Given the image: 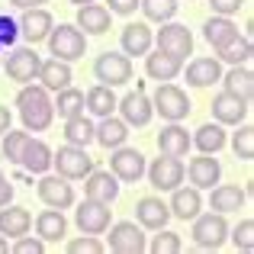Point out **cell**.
Masks as SVG:
<instances>
[{
  "label": "cell",
  "instance_id": "cell-1",
  "mask_svg": "<svg viewBox=\"0 0 254 254\" xmlns=\"http://www.w3.org/2000/svg\"><path fill=\"white\" fill-rule=\"evenodd\" d=\"M16 110L26 132H45L55 119V106L42 84H23V90L16 93Z\"/></svg>",
  "mask_w": 254,
  "mask_h": 254
},
{
  "label": "cell",
  "instance_id": "cell-2",
  "mask_svg": "<svg viewBox=\"0 0 254 254\" xmlns=\"http://www.w3.org/2000/svg\"><path fill=\"white\" fill-rule=\"evenodd\" d=\"M49 52L58 58V62H77V58H84V52H87V36L81 29H77L74 23H58V26H52V32H49Z\"/></svg>",
  "mask_w": 254,
  "mask_h": 254
},
{
  "label": "cell",
  "instance_id": "cell-3",
  "mask_svg": "<svg viewBox=\"0 0 254 254\" xmlns=\"http://www.w3.org/2000/svg\"><path fill=\"white\" fill-rule=\"evenodd\" d=\"M190 222H193V242H196V248L219 251L225 242H229L225 212H199V216H193Z\"/></svg>",
  "mask_w": 254,
  "mask_h": 254
},
{
  "label": "cell",
  "instance_id": "cell-4",
  "mask_svg": "<svg viewBox=\"0 0 254 254\" xmlns=\"http://www.w3.org/2000/svg\"><path fill=\"white\" fill-rule=\"evenodd\" d=\"M151 106H155V113L164 119V123H184V119L190 116V97L171 81L158 84L155 97H151Z\"/></svg>",
  "mask_w": 254,
  "mask_h": 254
},
{
  "label": "cell",
  "instance_id": "cell-5",
  "mask_svg": "<svg viewBox=\"0 0 254 254\" xmlns=\"http://www.w3.org/2000/svg\"><path fill=\"white\" fill-rule=\"evenodd\" d=\"M135 68H132V58L123 52H103V55L93 62V77L106 87H123L132 81Z\"/></svg>",
  "mask_w": 254,
  "mask_h": 254
},
{
  "label": "cell",
  "instance_id": "cell-6",
  "mask_svg": "<svg viewBox=\"0 0 254 254\" xmlns=\"http://www.w3.org/2000/svg\"><path fill=\"white\" fill-rule=\"evenodd\" d=\"M52 168H55V174H62L68 180H84L93 171V158L81 145H62L58 151H52Z\"/></svg>",
  "mask_w": 254,
  "mask_h": 254
},
{
  "label": "cell",
  "instance_id": "cell-7",
  "mask_svg": "<svg viewBox=\"0 0 254 254\" xmlns=\"http://www.w3.org/2000/svg\"><path fill=\"white\" fill-rule=\"evenodd\" d=\"M145 177H148V184L155 187L158 193H171L174 187L184 184L187 168H184V161H180V158L161 155V158H155L151 164H145Z\"/></svg>",
  "mask_w": 254,
  "mask_h": 254
},
{
  "label": "cell",
  "instance_id": "cell-8",
  "mask_svg": "<svg viewBox=\"0 0 254 254\" xmlns=\"http://www.w3.org/2000/svg\"><path fill=\"white\" fill-rule=\"evenodd\" d=\"M36 193L39 199H42L45 206H52V209H71L74 206V187H71L68 177H62V174H39V184H36Z\"/></svg>",
  "mask_w": 254,
  "mask_h": 254
},
{
  "label": "cell",
  "instance_id": "cell-9",
  "mask_svg": "<svg viewBox=\"0 0 254 254\" xmlns=\"http://www.w3.org/2000/svg\"><path fill=\"white\" fill-rule=\"evenodd\" d=\"M116 110H119V119H123L129 129H142V126H148L151 116H155V106H151V97L145 93V87H135V90H129L123 100H116Z\"/></svg>",
  "mask_w": 254,
  "mask_h": 254
},
{
  "label": "cell",
  "instance_id": "cell-10",
  "mask_svg": "<svg viewBox=\"0 0 254 254\" xmlns=\"http://www.w3.org/2000/svg\"><path fill=\"white\" fill-rule=\"evenodd\" d=\"M145 155L138 148H126V145H119V148H113L110 155V171L116 174L119 184H138V180L145 177Z\"/></svg>",
  "mask_w": 254,
  "mask_h": 254
},
{
  "label": "cell",
  "instance_id": "cell-11",
  "mask_svg": "<svg viewBox=\"0 0 254 254\" xmlns=\"http://www.w3.org/2000/svg\"><path fill=\"white\" fill-rule=\"evenodd\" d=\"M155 45L161 52H168V55L174 58H180L184 62L187 55H193V32L187 29V26H180V23H161V29L155 32Z\"/></svg>",
  "mask_w": 254,
  "mask_h": 254
},
{
  "label": "cell",
  "instance_id": "cell-12",
  "mask_svg": "<svg viewBox=\"0 0 254 254\" xmlns=\"http://www.w3.org/2000/svg\"><path fill=\"white\" fill-rule=\"evenodd\" d=\"M110 203H97V199H84L74 209V225L84 232V235H103L110 229Z\"/></svg>",
  "mask_w": 254,
  "mask_h": 254
},
{
  "label": "cell",
  "instance_id": "cell-13",
  "mask_svg": "<svg viewBox=\"0 0 254 254\" xmlns=\"http://www.w3.org/2000/svg\"><path fill=\"white\" fill-rule=\"evenodd\" d=\"M39 64H42V55H39L36 49H13L10 55H6V77L16 84H32L39 74Z\"/></svg>",
  "mask_w": 254,
  "mask_h": 254
},
{
  "label": "cell",
  "instance_id": "cell-14",
  "mask_svg": "<svg viewBox=\"0 0 254 254\" xmlns=\"http://www.w3.org/2000/svg\"><path fill=\"white\" fill-rule=\"evenodd\" d=\"M148 238L138 222H116L110 225V251L116 254H142Z\"/></svg>",
  "mask_w": 254,
  "mask_h": 254
},
{
  "label": "cell",
  "instance_id": "cell-15",
  "mask_svg": "<svg viewBox=\"0 0 254 254\" xmlns=\"http://www.w3.org/2000/svg\"><path fill=\"white\" fill-rule=\"evenodd\" d=\"M52 26H55V19H52V13L45 10V6H32V10H23V16L16 19L19 36H23L29 45L45 42V39H49V32H52Z\"/></svg>",
  "mask_w": 254,
  "mask_h": 254
},
{
  "label": "cell",
  "instance_id": "cell-16",
  "mask_svg": "<svg viewBox=\"0 0 254 254\" xmlns=\"http://www.w3.org/2000/svg\"><path fill=\"white\" fill-rule=\"evenodd\" d=\"M184 168H187V177H190V187H196V190H209L222 180V164H219L216 155L199 151V158H190V164H184Z\"/></svg>",
  "mask_w": 254,
  "mask_h": 254
},
{
  "label": "cell",
  "instance_id": "cell-17",
  "mask_svg": "<svg viewBox=\"0 0 254 254\" xmlns=\"http://www.w3.org/2000/svg\"><path fill=\"white\" fill-rule=\"evenodd\" d=\"M248 110H251L248 100L235 97V93H229V90H222V93H216V97H212V119H216V123H222V126L245 123V119H248Z\"/></svg>",
  "mask_w": 254,
  "mask_h": 254
},
{
  "label": "cell",
  "instance_id": "cell-18",
  "mask_svg": "<svg viewBox=\"0 0 254 254\" xmlns=\"http://www.w3.org/2000/svg\"><path fill=\"white\" fill-rule=\"evenodd\" d=\"M119 196V180L113 171H97L93 168L84 177V199H97V203H116Z\"/></svg>",
  "mask_w": 254,
  "mask_h": 254
},
{
  "label": "cell",
  "instance_id": "cell-19",
  "mask_svg": "<svg viewBox=\"0 0 254 254\" xmlns=\"http://www.w3.org/2000/svg\"><path fill=\"white\" fill-rule=\"evenodd\" d=\"M29 229H32V212L26 209V206H13V203H6V206H0V235L6 238V242H16V238H23V235H29Z\"/></svg>",
  "mask_w": 254,
  "mask_h": 254
},
{
  "label": "cell",
  "instance_id": "cell-20",
  "mask_svg": "<svg viewBox=\"0 0 254 254\" xmlns=\"http://www.w3.org/2000/svg\"><path fill=\"white\" fill-rule=\"evenodd\" d=\"M110 23H113V13L103 3H97V0L77 6V23L74 26L84 36H103V32H110Z\"/></svg>",
  "mask_w": 254,
  "mask_h": 254
},
{
  "label": "cell",
  "instance_id": "cell-21",
  "mask_svg": "<svg viewBox=\"0 0 254 254\" xmlns=\"http://www.w3.org/2000/svg\"><path fill=\"white\" fill-rule=\"evenodd\" d=\"M135 219H138V225H142V229L158 232V229H164V225H168L171 209H168V203H164L161 196H142L135 203Z\"/></svg>",
  "mask_w": 254,
  "mask_h": 254
},
{
  "label": "cell",
  "instance_id": "cell-22",
  "mask_svg": "<svg viewBox=\"0 0 254 254\" xmlns=\"http://www.w3.org/2000/svg\"><path fill=\"white\" fill-rule=\"evenodd\" d=\"M119 45H123V55H145V52H151V45H155V32H151L148 23H129L123 26V32H119Z\"/></svg>",
  "mask_w": 254,
  "mask_h": 254
},
{
  "label": "cell",
  "instance_id": "cell-23",
  "mask_svg": "<svg viewBox=\"0 0 254 254\" xmlns=\"http://www.w3.org/2000/svg\"><path fill=\"white\" fill-rule=\"evenodd\" d=\"M19 168H23L26 174H45V171H52V148H49V142H42V138H26V148H23V155H19Z\"/></svg>",
  "mask_w": 254,
  "mask_h": 254
},
{
  "label": "cell",
  "instance_id": "cell-24",
  "mask_svg": "<svg viewBox=\"0 0 254 254\" xmlns=\"http://www.w3.org/2000/svg\"><path fill=\"white\" fill-rule=\"evenodd\" d=\"M184 71V62L180 58H174V55H168V52H145V74L151 77V81H174V77Z\"/></svg>",
  "mask_w": 254,
  "mask_h": 254
},
{
  "label": "cell",
  "instance_id": "cell-25",
  "mask_svg": "<svg viewBox=\"0 0 254 254\" xmlns=\"http://www.w3.org/2000/svg\"><path fill=\"white\" fill-rule=\"evenodd\" d=\"M168 209H171L174 219H184V222H187V219L199 216V209H203V196H199L196 187H174Z\"/></svg>",
  "mask_w": 254,
  "mask_h": 254
},
{
  "label": "cell",
  "instance_id": "cell-26",
  "mask_svg": "<svg viewBox=\"0 0 254 254\" xmlns=\"http://www.w3.org/2000/svg\"><path fill=\"white\" fill-rule=\"evenodd\" d=\"M126 138H129V126H126L119 116H113V113L100 119V126H93V142L103 145L106 151H113V148H119V145H126Z\"/></svg>",
  "mask_w": 254,
  "mask_h": 254
},
{
  "label": "cell",
  "instance_id": "cell-27",
  "mask_svg": "<svg viewBox=\"0 0 254 254\" xmlns=\"http://www.w3.org/2000/svg\"><path fill=\"white\" fill-rule=\"evenodd\" d=\"M36 235L42 238L45 245H55V242H64L68 235V219L62 216V209H42L36 216Z\"/></svg>",
  "mask_w": 254,
  "mask_h": 254
},
{
  "label": "cell",
  "instance_id": "cell-28",
  "mask_svg": "<svg viewBox=\"0 0 254 254\" xmlns=\"http://www.w3.org/2000/svg\"><path fill=\"white\" fill-rule=\"evenodd\" d=\"M238 36H242V32H238V23L232 16H219V13H216V16H209L203 23V39L216 52L222 49V45H229L232 39H238Z\"/></svg>",
  "mask_w": 254,
  "mask_h": 254
},
{
  "label": "cell",
  "instance_id": "cell-29",
  "mask_svg": "<svg viewBox=\"0 0 254 254\" xmlns=\"http://www.w3.org/2000/svg\"><path fill=\"white\" fill-rule=\"evenodd\" d=\"M190 132L184 129L180 123H168L161 132H158V151L161 155H171V158H184L190 151Z\"/></svg>",
  "mask_w": 254,
  "mask_h": 254
},
{
  "label": "cell",
  "instance_id": "cell-30",
  "mask_svg": "<svg viewBox=\"0 0 254 254\" xmlns=\"http://www.w3.org/2000/svg\"><path fill=\"white\" fill-rule=\"evenodd\" d=\"M209 206L212 212H238L245 206V199H248V193L242 190L238 184H216L209 187Z\"/></svg>",
  "mask_w": 254,
  "mask_h": 254
},
{
  "label": "cell",
  "instance_id": "cell-31",
  "mask_svg": "<svg viewBox=\"0 0 254 254\" xmlns=\"http://www.w3.org/2000/svg\"><path fill=\"white\" fill-rule=\"evenodd\" d=\"M219 84H222V90H229V93H235V97H242V100L251 103V97H254V74H251L248 64H232L229 71H222Z\"/></svg>",
  "mask_w": 254,
  "mask_h": 254
},
{
  "label": "cell",
  "instance_id": "cell-32",
  "mask_svg": "<svg viewBox=\"0 0 254 254\" xmlns=\"http://www.w3.org/2000/svg\"><path fill=\"white\" fill-rule=\"evenodd\" d=\"M36 81L42 84L49 93L64 90V87L71 84V64H68V62H58V58H49V62H42V64H39Z\"/></svg>",
  "mask_w": 254,
  "mask_h": 254
},
{
  "label": "cell",
  "instance_id": "cell-33",
  "mask_svg": "<svg viewBox=\"0 0 254 254\" xmlns=\"http://www.w3.org/2000/svg\"><path fill=\"white\" fill-rule=\"evenodd\" d=\"M222 77V62L219 58H193L187 64V84L190 87H212Z\"/></svg>",
  "mask_w": 254,
  "mask_h": 254
},
{
  "label": "cell",
  "instance_id": "cell-34",
  "mask_svg": "<svg viewBox=\"0 0 254 254\" xmlns=\"http://www.w3.org/2000/svg\"><path fill=\"white\" fill-rule=\"evenodd\" d=\"M190 142L196 145L203 155H219V151L229 145V135H225L222 123H206V126L196 129V135H190Z\"/></svg>",
  "mask_w": 254,
  "mask_h": 254
},
{
  "label": "cell",
  "instance_id": "cell-35",
  "mask_svg": "<svg viewBox=\"0 0 254 254\" xmlns=\"http://www.w3.org/2000/svg\"><path fill=\"white\" fill-rule=\"evenodd\" d=\"M84 110H90L97 119L116 113V93H113V87H106V84L90 87V90L84 93Z\"/></svg>",
  "mask_w": 254,
  "mask_h": 254
},
{
  "label": "cell",
  "instance_id": "cell-36",
  "mask_svg": "<svg viewBox=\"0 0 254 254\" xmlns=\"http://www.w3.org/2000/svg\"><path fill=\"white\" fill-rule=\"evenodd\" d=\"M52 106H55V113L62 119H71V116H81L84 113V90H77V87H64V90H58V100H52Z\"/></svg>",
  "mask_w": 254,
  "mask_h": 254
},
{
  "label": "cell",
  "instance_id": "cell-37",
  "mask_svg": "<svg viewBox=\"0 0 254 254\" xmlns=\"http://www.w3.org/2000/svg\"><path fill=\"white\" fill-rule=\"evenodd\" d=\"M64 142L68 145H81V148H87V145L93 142V123L84 116H71L64 119Z\"/></svg>",
  "mask_w": 254,
  "mask_h": 254
},
{
  "label": "cell",
  "instance_id": "cell-38",
  "mask_svg": "<svg viewBox=\"0 0 254 254\" xmlns=\"http://www.w3.org/2000/svg\"><path fill=\"white\" fill-rule=\"evenodd\" d=\"M251 55H254V45H251L248 36H238L229 45L219 49V62H225V64H248Z\"/></svg>",
  "mask_w": 254,
  "mask_h": 254
},
{
  "label": "cell",
  "instance_id": "cell-39",
  "mask_svg": "<svg viewBox=\"0 0 254 254\" xmlns=\"http://www.w3.org/2000/svg\"><path fill=\"white\" fill-rule=\"evenodd\" d=\"M138 6H142L145 19L148 23H168V19L177 16V0H138Z\"/></svg>",
  "mask_w": 254,
  "mask_h": 254
},
{
  "label": "cell",
  "instance_id": "cell-40",
  "mask_svg": "<svg viewBox=\"0 0 254 254\" xmlns=\"http://www.w3.org/2000/svg\"><path fill=\"white\" fill-rule=\"evenodd\" d=\"M232 151L238 161H254V126L238 123V132L232 135Z\"/></svg>",
  "mask_w": 254,
  "mask_h": 254
},
{
  "label": "cell",
  "instance_id": "cell-41",
  "mask_svg": "<svg viewBox=\"0 0 254 254\" xmlns=\"http://www.w3.org/2000/svg\"><path fill=\"white\" fill-rule=\"evenodd\" d=\"M145 251H151V254H180V251H184V242H180L177 232L158 229V235L145 245Z\"/></svg>",
  "mask_w": 254,
  "mask_h": 254
},
{
  "label": "cell",
  "instance_id": "cell-42",
  "mask_svg": "<svg viewBox=\"0 0 254 254\" xmlns=\"http://www.w3.org/2000/svg\"><path fill=\"white\" fill-rule=\"evenodd\" d=\"M26 138H29V132H10L6 129L3 132V158L10 164H19V155H23V148H26Z\"/></svg>",
  "mask_w": 254,
  "mask_h": 254
},
{
  "label": "cell",
  "instance_id": "cell-43",
  "mask_svg": "<svg viewBox=\"0 0 254 254\" xmlns=\"http://www.w3.org/2000/svg\"><path fill=\"white\" fill-rule=\"evenodd\" d=\"M232 245H235V248H242V251H254V219H242V222L235 225V229H232Z\"/></svg>",
  "mask_w": 254,
  "mask_h": 254
},
{
  "label": "cell",
  "instance_id": "cell-44",
  "mask_svg": "<svg viewBox=\"0 0 254 254\" xmlns=\"http://www.w3.org/2000/svg\"><path fill=\"white\" fill-rule=\"evenodd\" d=\"M103 251H106V245L97 235H84V232H81V238L68 242V254H103Z\"/></svg>",
  "mask_w": 254,
  "mask_h": 254
},
{
  "label": "cell",
  "instance_id": "cell-45",
  "mask_svg": "<svg viewBox=\"0 0 254 254\" xmlns=\"http://www.w3.org/2000/svg\"><path fill=\"white\" fill-rule=\"evenodd\" d=\"M16 36H19L16 19L6 16V13H0V49H3V45H13V42H16Z\"/></svg>",
  "mask_w": 254,
  "mask_h": 254
},
{
  "label": "cell",
  "instance_id": "cell-46",
  "mask_svg": "<svg viewBox=\"0 0 254 254\" xmlns=\"http://www.w3.org/2000/svg\"><path fill=\"white\" fill-rule=\"evenodd\" d=\"M45 251V242L42 238H29V235H23V238H16V245H13V254H42Z\"/></svg>",
  "mask_w": 254,
  "mask_h": 254
},
{
  "label": "cell",
  "instance_id": "cell-47",
  "mask_svg": "<svg viewBox=\"0 0 254 254\" xmlns=\"http://www.w3.org/2000/svg\"><path fill=\"white\" fill-rule=\"evenodd\" d=\"M212 13H219V16H235L238 10L245 6V0H209Z\"/></svg>",
  "mask_w": 254,
  "mask_h": 254
},
{
  "label": "cell",
  "instance_id": "cell-48",
  "mask_svg": "<svg viewBox=\"0 0 254 254\" xmlns=\"http://www.w3.org/2000/svg\"><path fill=\"white\" fill-rule=\"evenodd\" d=\"M106 10L110 13H119V16H132V13L138 10V0H106Z\"/></svg>",
  "mask_w": 254,
  "mask_h": 254
},
{
  "label": "cell",
  "instance_id": "cell-49",
  "mask_svg": "<svg viewBox=\"0 0 254 254\" xmlns=\"http://www.w3.org/2000/svg\"><path fill=\"white\" fill-rule=\"evenodd\" d=\"M6 203H13V184L6 180V174L0 171V206H6Z\"/></svg>",
  "mask_w": 254,
  "mask_h": 254
},
{
  "label": "cell",
  "instance_id": "cell-50",
  "mask_svg": "<svg viewBox=\"0 0 254 254\" xmlns=\"http://www.w3.org/2000/svg\"><path fill=\"white\" fill-rule=\"evenodd\" d=\"M10 123H13V113H10V110H6V106H3V103H0V135H3V132H6V129H10Z\"/></svg>",
  "mask_w": 254,
  "mask_h": 254
},
{
  "label": "cell",
  "instance_id": "cell-51",
  "mask_svg": "<svg viewBox=\"0 0 254 254\" xmlns=\"http://www.w3.org/2000/svg\"><path fill=\"white\" fill-rule=\"evenodd\" d=\"M13 6H19V10H32V6H42V3H49V0H10Z\"/></svg>",
  "mask_w": 254,
  "mask_h": 254
},
{
  "label": "cell",
  "instance_id": "cell-52",
  "mask_svg": "<svg viewBox=\"0 0 254 254\" xmlns=\"http://www.w3.org/2000/svg\"><path fill=\"white\" fill-rule=\"evenodd\" d=\"M6 251H10V245H6V238L0 235V254H6Z\"/></svg>",
  "mask_w": 254,
  "mask_h": 254
},
{
  "label": "cell",
  "instance_id": "cell-53",
  "mask_svg": "<svg viewBox=\"0 0 254 254\" xmlns=\"http://www.w3.org/2000/svg\"><path fill=\"white\" fill-rule=\"evenodd\" d=\"M68 3H77V6H84V3H93V0H68Z\"/></svg>",
  "mask_w": 254,
  "mask_h": 254
}]
</instances>
